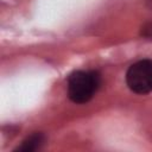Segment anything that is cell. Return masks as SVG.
Listing matches in <instances>:
<instances>
[{
	"label": "cell",
	"instance_id": "4",
	"mask_svg": "<svg viewBox=\"0 0 152 152\" xmlns=\"http://www.w3.org/2000/svg\"><path fill=\"white\" fill-rule=\"evenodd\" d=\"M141 36L152 39V20L145 23V24L141 26Z\"/></svg>",
	"mask_w": 152,
	"mask_h": 152
},
{
	"label": "cell",
	"instance_id": "3",
	"mask_svg": "<svg viewBox=\"0 0 152 152\" xmlns=\"http://www.w3.org/2000/svg\"><path fill=\"white\" fill-rule=\"evenodd\" d=\"M44 141H45L44 134L40 132H36V133L31 134L30 137H27L21 142V145L15 148V151H18V152H34L43 146Z\"/></svg>",
	"mask_w": 152,
	"mask_h": 152
},
{
	"label": "cell",
	"instance_id": "1",
	"mask_svg": "<svg viewBox=\"0 0 152 152\" xmlns=\"http://www.w3.org/2000/svg\"><path fill=\"white\" fill-rule=\"evenodd\" d=\"M101 76L95 70H77L68 78V96L75 103H86L95 95Z\"/></svg>",
	"mask_w": 152,
	"mask_h": 152
},
{
	"label": "cell",
	"instance_id": "2",
	"mask_svg": "<svg viewBox=\"0 0 152 152\" xmlns=\"http://www.w3.org/2000/svg\"><path fill=\"white\" fill-rule=\"evenodd\" d=\"M128 88L137 94L152 91V59H142L132 64L126 74Z\"/></svg>",
	"mask_w": 152,
	"mask_h": 152
}]
</instances>
